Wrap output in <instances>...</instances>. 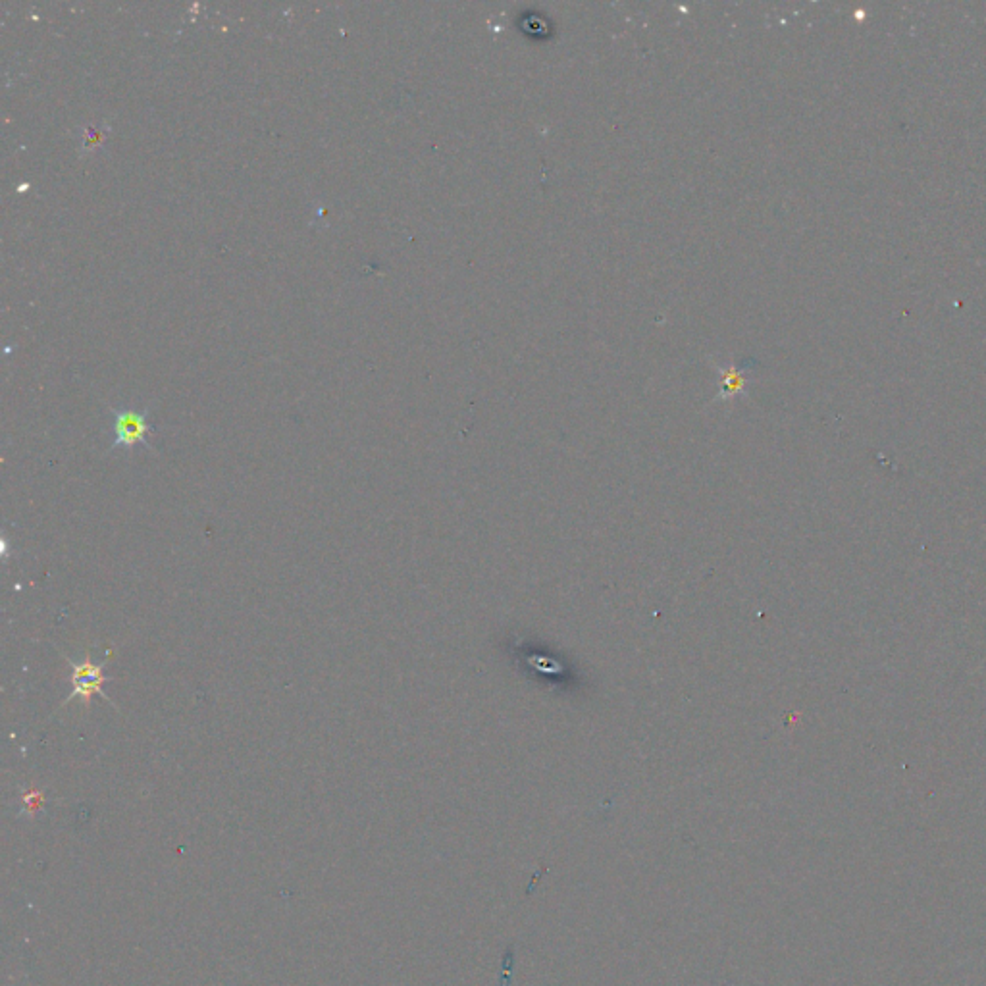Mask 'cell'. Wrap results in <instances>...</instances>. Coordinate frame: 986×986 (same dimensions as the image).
Masks as SVG:
<instances>
[{
    "mask_svg": "<svg viewBox=\"0 0 986 986\" xmlns=\"http://www.w3.org/2000/svg\"><path fill=\"white\" fill-rule=\"evenodd\" d=\"M110 413L114 416V442H112L110 451L120 449V447L131 449L133 445H139V443L153 449V445L147 440L151 434L149 409H145V411H131V409L116 411V409H112Z\"/></svg>",
    "mask_w": 986,
    "mask_h": 986,
    "instance_id": "2",
    "label": "cell"
},
{
    "mask_svg": "<svg viewBox=\"0 0 986 986\" xmlns=\"http://www.w3.org/2000/svg\"><path fill=\"white\" fill-rule=\"evenodd\" d=\"M70 667H72V676H70V684H72V694L66 698V701L62 705H68L70 701L79 698L81 703L87 707L93 696H101L104 701L112 703V700L108 698V694L104 692L103 686L106 682V675H104V669L108 665V659H104L103 663H93L89 657L81 663H76L72 659H68Z\"/></svg>",
    "mask_w": 986,
    "mask_h": 986,
    "instance_id": "1",
    "label": "cell"
}]
</instances>
